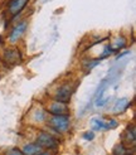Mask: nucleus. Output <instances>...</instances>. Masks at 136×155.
I'll return each instance as SVG.
<instances>
[{
    "label": "nucleus",
    "mask_w": 136,
    "mask_h": 155,
    "mask_svg": "<svg viewBox=\"0 0 136 155\" xmlns=\"http://www.w3.org/2000/svg\"><path fill=\"white\" fill-rule=\"evenodd\" d=\"M48 125L58 134L67 133L71 126V117L70 115H53L48 121Z\"/></svg>",
    "instance_id": "1"
},
{
    "label": "nucleus",
    "mask_w": 136,
    "mask_h": 155,
    "mask_svg": "<svg viewBox=\"0 0 136 155\" xmlns=\"http://www.w3.org/2000/svg\"><path fill=\"white\" fill-rule=\"evenodd\" d=\"M76 91V84L74 83H64L62 84L57 91H56V95H54V100L56 101H60V102H66L68 104L71 101L72 95L74 94Z\"/></svg>",
    "instance_id": "2"
},
{
    "label": "nucleus",
    "mask_w": 136,
    "mask_h": 155,
    "mask_svg": "<svg viewBox=\"0 0 136 155\" xmlns=\"http://www.w3.org/2000/svg\"><path fill=\"white\" fill-rule=\"evenodd\" d=\"M27 28H28V20L23 19V20L18 21L17 24L11 28L9 35H8V41H9V43L15 44L17 42H19V39L27 32Z\"/></svg>",
    "instance_id": "3"
},
{
    "label": "nucleus",
    "mask_w": 136,
    "mask_h": 155,
    "mask_svg": "<svg viewBox=\"0 0 136 155\" xmlns=\"http://www.w3.org/2000/svg\"><path fill=\"white\" fill-rule=\"evenodd\" d=\"M37 144L39 145L42 149H54L58 146L59 141L54 135H52L50 133H47V131H43V133L38 135Z\"/></svg>",
    "instance_id": "4"
},
{
    "label": "nucleus",
    "mask_w": 136,
    "mask_h": 155,
    "mask_svg": "<svg viewBox=\"0 0 136 155\" xmlns=\"http://www.w3.org/2000/svg\"><path fill=\"white\" fill-rule=\"evenodd\" d=\"M30 0H9L6 5V12L11 18H15L25 9Z\"/></svg>",
    "instance_id": "5"
},
{
    "label": "nucleus",
    "mask_w": 136,
    "mask_h": 155,
    "mask_svg": "<svg viewBox=\"0 0 136 155\" xmlns=\"http://www.w3.org/2000/svg\"><path fill=\"white\" fill-rule=\"evenodd\" d=\"M48 112L52 116L53 115H70V107H68V104L66 102L53 101L48 107Z\"/></svg>",
    "instance_id": "6"
},
{
    "label": "nucleus",
    "mask_w": 136,
    "mask_h": 155,
    "mask_svg": "<svg viewBox=\"0 0 136 155\" xmlns=\"http://www.w3.org/2000/svg\"><path fill=\"white\" fill-rule=\"evenodd\" d=\"M131 105V101L126 97H122V98H118L117 101L115 102V105H113V108L112 111L113 114H121V112H125L128 107H130Z\"/></svg>",
    "instance_id": "7"
},
{
    "label": "nucleus",
    "mask_w": 136,
    "mask_h": 155,
    "mask_svg": "<svg viewBox=\"0 0 136 155\" xmlns=\"http://www.w3.org/2000/svg\"><path fill=\"white\" fill-rule=\"evenodd\" d=\"M42 148L37 143H30V144H27L24 145V148L21 149V153L23 155H38L42 153Z\"/></svg>",
    "instance_id": "8"
},
{
    "label": "nucleus",
    "mask_w": 136,
    "mask_h": 155,
    "mask_svg": "<svg viewBox=\"0 0 136 155\" xmlns=\"http://www.w3.org/2000/svg\"><path fill=\"white\" fill-rule=\"evenodd\" d=\"M91 126H92V131H102V130H105V119L93 117L92 120H91Z\"/></svg>",
    "instance_id": "9"
},
{
    "label": "nucleus",
    "mask_w": 136,
    "mask_h": 155,
    "mask_svg": "<svg viewBox=\"0 0 136 155\" xmlns=\"http://www.w3.org/2000/svg\"><path fill=\"white\" fill-rule=\"evenodd\" d=\"M5 59L8 62H11V63H14V62H18L19 61V54H18L17 51H14V49L6 51L5 52Z\"/></svg>",
    "instance_id": "10"
},
{
    "label": "nucleus",
    "mask_w": 136,
    "mask_h": 155,
    "mask_svg": "<svg viewBox=\"0 0 136 155\" xmlns=\"http://www.w3.org/2000/svg\"><path fill=\"white\" fill-rule=\"evenodd\" d=\"M113 154H115V155H128L127 149L125 148V145L122 143L117 144L115 148H113Z\"/></svg>",
    "instance_id": "11"
},
{
    "label": "nucleus",
    "mask_w": 136,
    "mask_h": 155,
    "mask_svg": "<svg viewBox=\"0 0 136 155\" xmlns=\"http://www.w3.org/2000/svg\"><path fill=\"white\" fill-rule=\"evenodd\" d=\"M115 52H113V49H112V45L111 44H107L106 47L103 48V51H102V54L100 57H98V59L100 61H102V59H105V58H107V57H110L111 54H113Z\"/></svg>",
    "instance_id": "12"
},
{
    "label": "nucleus",
    "mask_w": 136,
    "mask_h": 155,
    "mask_svg": "<svg viewBox=\"0 0 136 155\" xmlns=\"http://www.w3.org/2000/svg\"><path fill=\"white\" fill-rule=\"evenodd\" d=\"M118 126V121L115 119H107L105 120V130H113Z\"/></svg>",
    "instance_id": "13"
},
{
    "label": "nucleus",
    "mask_w": 136,
    "mask_h": 155,
    "mask_svg": "<svg viewBox=\"0 0 136 155\" xmlns=\"http://www.w3.org/2000/svg\"><path fill=\"white\" fill-rule=\"evenodd\" d=\"M126 135H127L128 141H131L132 144H135V139H136V137H135V126H134V125L126 130Z\"/></svg>",
    "instance_id": "14"
},
{
    "label": "nucleus",
    "mask_w": 136,
    "mask_h": 155,
    "mask_svg": "<svg viewBox=\"0 0 136 155\" xmlns=\"http://www.w3.org/2000/svg\"><path fill=\"white\" fill-rule=\"evenodd\" d=\"M44 119H45V111L42 110V108H40V110H37L35 114H34V120L40 122V121H43Z\"/></svg>",
    "instance_id": "15"
},
{
    "label": "nucleus",
    "mask_w": 136,
    "mask_h": 155,
    "mask_svg": "<svg viewBox=\"0 0 136 155\" xmlns=\"http://www.w3.org/2000/svg\"><path fill=\"white\" fill-rule=\"evenodd\" d=\"M93 137H95V133L92 130H89V131H86L85 134H83V139H86V140L91 141V140H93Z\"/></svg>",
    "instance_id": "16"
},
{
    "label": "nucleus",
    "mask_w": 136,
    "mask_h": 155,
    "mask_svg": "<svg viewBox=\"0 0 136 155\" xmlns=\"http://www.w3.org/2000/svg\"><path fill=\"white\" fill-rule=\"evenodd\" d=\"M5 155H23V153H21V150H19V149H11V150H9Z\"/></svg>",
    "instance_id": "17"
},
{
    "label": "nucleus",
    "mask_w": 136,
    "mask_h": 155,
    "mask_svg": "<svg viewBox=\"0 0 136 155\" xmlns=\"http://www.w3.org/2000/svg\"><path fill=\"white\" fill-rule=\"evenodd\" d=\"M128 53H130V52H128V51H127V52H124V53H121V54H118V56H117V57H116V59H117V61H118V59H120V58H122V57H124V56H126V54H128Z\"/></svg>",
    "instance_id": "18"
},
{
    "label": "nucleus",
    "mask_w": 136,
    "mask_h": 155,
    "mask_svg": "<svg viewBox=\"0 0 136 155\" xmlns=\"http://www.w3.org/2000/svg\"><path fill=\"white\" fill-rule=\"evenodd\" d=\"M38 155H50V153H48V151H45V153H40V154H38Z\"/></svg>",
    "instance_id": "19"
}]
</instances>
